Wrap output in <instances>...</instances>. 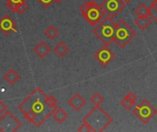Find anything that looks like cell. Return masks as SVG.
<instances>
[{"label":"cell","mask_w":157,"mask_h":132,"mask_svg":"<svg viewBox=\"0 0 157 132\" xmlns=\"http://www.w3.org/2000/svg\"><path fill=\"white\" fill-rule=\"evenodd\" d=\"M58 107V101L52 96H47L40 88H35L17 107L24 119L37 128L42 126Z\"/></svg>","instance_id":"cell-1"},{"label":"cell","mask_w":157,"mask_h":132,"mask_svg":"<svg viewBox=\"0 0 157 132\" xmlns=\"http://www.w3.org/2000/svg\"><path fill=\"white\" fill-rule=\"evenodd\" d=\"M83 122H86L94 130V132H101L113 122V119L102 107L96 106L83 119Z\"/></svg>","instance_id":"cell-2"},{"label":"cell","mask_w":157,"mask_h":132,"mask_svg":"<svg viewBox=\"0 0 157 132\" xmlns=\"http://www.w3.org/2000/svg\"><path fill=\"white\" fill-rule=\"evenodd\" d=\"M115 31L116 23L110 17L107 16L97 26H95L93 33L104 43V45L109 46L114 41Z\"/></svg>","instance_id":"cell-3"},{"label":"cell","mask_w":157,"mask_h":132,"mask_svg":"<svg viewBox=\"0 0 157 132\" xmlns=\"http://www.w3.org/2000/svg\"><path fill=\"white\" fill-rule=\"evenodd\" d=\"M80 11L83 17L88 22L90 26H97L104 17L106 13L95 1H86L81 6Z\"/></svg>","instance_id":"cell-4"},{"label":"cell","mask_w":157,"mask_h":132,"mask_svg":"<svg viewBox=\"0 0 157 132\" xmlns=\"http://www.w3.org/2000/svg\"><path fill=\"white\" fill-rule=\"evenodd\" d=\"M137 35L136 31L123 19H121L118 23H116V31L114 36V42L120 47L123 49L128 45V43L135 38Z\"/></svg>","instance_id":"cell-5"},{"label":"cell","mask_w":157,"mask_h":132,"mask_svg":"<svg viewBox=\"0 0 157 132\" xmlns=\"http://www.w3.org/2000/svg\"><path fill=\"white\" fill-rule=\"evenodd\" d=\"M132 113L144 124H148L157 114V110L148 100H143L139 105L133 107Z\"/></svg>","instance_id":"cell-6"},{"label":"cell","mask_w":157,"mask_h":132,"mask_svg":"<svg viewBox=\"0 0 157 132\" xmlns=\"http://www.w3.org/2000/svg\"><path fill=\"white\" fill-rule=\"evenodd\" d=\"M21 127V122L10 112L6 111L0 118V131L16 132Z\"/></svg>","instance_id":"cell-7"},{"label":"cell","mask_w":157,"mask_h":132,"mask_svg":"<svg viewBox=\"0 0 157 132\" xmlns=\"http://www.w3.org/2000/svg\"><path fill=\"white\" fill-rule=\"evenodd\" d=\"M100 6L107 16L114 18L123 11L126 6V3L123 0H103Z\"/></svg>","instance_id":"cell-8"},{"label":"cell","mask_w":157,"mask_h":132,"mask_svg":"<svg viewBox=\"0 0 157 132\" xmlns=\"http://www.w3.org/2000/svg\"><path fill=\"white\" fill-rule=\"evenodd\" d=\"M95 59L104 67L108 66L115 58L114 52L109 48V46L104 45L101 47L95 54H94Z\"/></svg>","instance_id":"cell-9"},{"label":"cell","mask_w":157,"mask_h":132,"mask_svg":"<svg viewBox=\"0 0 157 132\" xmlns=\"http://www.w3.org/2000/svg\"><path fill=\"white\" fill-rule=\"evenodd\" d=\"M17 23L16 21L8 15L3 16L0 19V30L5 35H9L12 31L17 32Z\"/></svg>","instance_id":"cell-10"},{"label":"cell","mask_w":157,"mask_h":132,"mask_svg":"<svg viewBox=\"0 0 157 132\" xmlns=\"http://www.w3.org/2000/svg\"><path fill=\"white\" fill-rule=\"evenodd\" d=\"M68 104L75 111H79L86 106V101L82 97L80 94H75L68 100Z\"/></svg>","instance_id":"cell-11"},{"label":"cell","mask_w":157,"mask_h":132,"mask_svg":"<svg viewBox=\"0 0 157 132\" xmlns=\"http://www.w3.org/2000/svg\"><path fill=\"white\" fill-rule=\"evenodd\" d=\"M136 100H137V96L133 92H129L121 102V105L126 110H132L133 107L135 106Z\"/></svg>","instance_id":"cell-12"},{"label":"cell","mask_w":157,"mask_h":132,"mask_svg":"<svg viewBox=\"0 0 157 132\" xmlns=\"http://www.w3.org/2000/svg\"><path fill=\"white\" fill-rule=\"evenodd\" d=\"M34 52L40 57V58H45L50 52H51V48L50 46L43 40L39 42L33 49Z\"/></svg>","instance_id":"cell-13"},{"label":"cell","mask_w":157,"mask_h":132,"mask_svg":"<svg viewBox=\"0 0 157 132\" xmlns=\"http://www.w3.org/2000/svg\"><path fill=\"white\" fill-rule=\"evenodd\" d=\"M19 79H20V75L14 69L8 70L4 74V80L10 85H14Z\"/></svg>","instance_id":"cell-14"},{"label":"cell","mask_w":157,"mask_h":132,"mask_svg":"<svg viewBox=\"0 0 157 132\" xmlns=\"http://www.w3.org/2000/svg\"><path fill=\"white\" fill-rule=\"evenodd\" d=\"M54 120L58 123V124H63L67 119H68V114L62 108V107H57L54 112L52 113V116Z\"/></svg>","instance_id":"cell-15"},{"label":"cell","mask_w":157,"mask_h":132,"mask_svg":"<svg viewBox=\"0 0 157 132\" xmlns=\"http://www.w3.org/2000/svg\"><path fill=\"white\" fill-rule=\"evenodd\" d=\"M152 23L153 20L152 18H150V17H138L135 19V24L142 30H145Z\"/></svg>","instance_id":"cell-16"},{"label":"cell","mask_w":157,"mask_h":132,"mask_svg":"<svg viewBox=\"0 0 157 132\" xmlns=\"http://www.w3.org/2000/svg\"><path fill=\"white\" fill-rule=\"evenodd\" d=\"M53 51H54V52H55L59 57H63V56H65V55L69 52V48H68V46H67L63 41H60V42H58V44L54 47Z\"/></svg>","instance_id":"cell-17"},{"label":"cell","mask_w":157,"mask_h":132,"mask_svg":"<svg viewBox=\"0 0 157 132\" xmlns=\"http://www.w3.org/2000/svg\"><path fill=\"white\" fill-rule=\"evenodd\" d=\"M44 35H45L48 39H50V40H54V39L59 35V30H58V28H57L55 26L52 25V26L48 27V28L45 29Z\"/></svg>","instance_id":"cell-18"},{"label":"cell","mask_w":157,"mask_h":132,"mask_svg":"<svg viewBox=\"0 0 157 132\" xmlns=\"http://www.w3.org/2000/svg\"><path fill=\"white\" fill-rule=\"evenodd\" d=\"M135 15L137 17H150V10L149 7L145 4L140 5L136 10H135Z\"/></svg>","instance_id":"cell-19"},{"label":"cell","mask_w":157,"mask_h":132,"mask_svg":"<svg viewBox=\"0 0 157 132\" xmlns=\"http://www.w3.org/2000/svg\"><path fill=\"white\" fill-rule=\"evenodd\" d=\"M104 101L103 96L99 94V93H95L91 97H90V102L96 107V106H100V104H102Z\"/></svg>","instance_id":"cell-20"},{"label":"cell","mask_w":157,"mask_h":132,"mask_svg":"<svg viewBox=\"0 0 157 132\" xmlns=\"http://www.w3.org/2000/svg\"><path fill=\"white\" fill-rule=\"evenodd\" d=\"M150 17L157 23V0H155L149 6Z\"/></svg>","instance_id":"cell-21"},{"label":"cell","mask_w":157,"mask_h":132,"mask_svg":"<svg viewBox=\"0 0 157 132\" xmlns=\"http://www.w3.org/2000/svg\"><path fill=\"white\" fill-rule=\"evenodd\" d=\"M17 6H16V13L17 14H23L27 9H28V5L26 2H21V3H18V4H16Z\"/></svg>","instance_id":"cell-22"},{"label":"cell","mask_w":157,"mask_h":132,"mask_svg":"<svg viewBox=\"0 0 157 132\" xmlns=\"http://www.w3.org/2000/svg\"><path fill=\"white\" fill-rule=\"evenodd\" d=\"M77 131L79 132H94V130L86 123V122H83V124L78 128Z\"/></svg>","instance_id":"cell-23"},{"label":"cell","mask_w":157,"mask_h":132,"mask_svg":"<svg viewBox=\"0 0 157 132\" xmlns=\"http://www.w3.org/2000/svg\"><path fill=\"white\" fill-rule=\"evenodd\" d=\"M6 8H8L12 13H16V6H17L16 4H13V3H11V2H6Z\"/></svg>","instance_id":"cell-24"},{"label":"cell","mask_w":157,"mask_h":132,"mask_svg":"<svg viewBox=\"0 0 157 132\" xmlns=\"http://www.w3.org/2000/svg\"><path fill=\"white\" fill-rule=\"evenodd\" d=\"M7 110V105L4 101H0V115H3Z\"/></svg>","instance_id":"cell-25"},{"label":"cell","mask_w":157,"mask_h":132,"mask_svg":"<svg viewBox=\"0 0 157 132\" xmlns=\"http://www.w3.org/2000/svg\"><path fill=\"white\" fill-rule=\"evenodd\" d=\"M45 8H47V7H49L51 5H52V3L53 2V0H38Z\"/></svg>","instance_id":"cell-26"},{"label":"cell","mask_w":157,"mask_h":132,"mask_svg":"<svg viewBox=\"0 0 157 132\" xmlns=\"http://www.w3.org/2000/svg\"><path fill=\"white\" fill-rule=\"evenodd\" d=\"M27 0H6V2H11L13 4H18L21 2H26Z\"/></svg>","instance_id":"cell-27"},{"label":"cell","mask_w":157,"mask_h":132,"mask_svg":"<svg viewBox=\"0 0 157 132\" xmlns=\"http://www.w3.org/2000/svg\"><path fill=\"white\" fill-rule=\"evenodd\" d=\"M63 0H53V2H55L56 4H60V3H62Z\"/></svg>","instance_id":"cell-28"},{"label":"cell","mask_w":157,"mask_h":132,"mask_svg":"<svg viewBox=\"0 0 157 132\" xmlns=\"http://www.w3.org/2000/svg\"><path fill=\"white\" fill-rule=\"evenodd\" d=\"M123 1H124V2H125L126 4H128V3H130V2H131L132 0H123Z\"/></svg>","instance_id":"cell-29"}]
</instances>
